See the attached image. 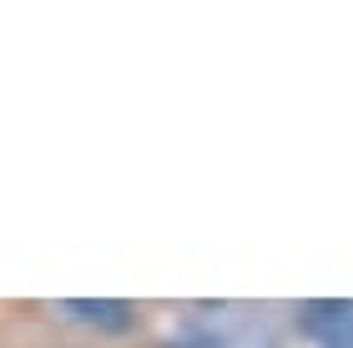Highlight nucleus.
Listing matches in <instances>:
<instances>
[{
    "mask_svg": "<svg viewBox=\"0 0 353 348\" xmlns=\"http://www.w3.org/2000/svg\"><path fill=\"white\" fill-rule=\"evenodd\" d=\"M66 313L81 318V323H101V328H126L132 323V303H81V298H71Z\"/></svg>",
    "mask_w": 353,
    "mask_h": 348,
    "instance_id": "2",
    "label": "nucleus"
},
{
    "mask_svg": "<svg viewBox=\"0 0 353 348\" xmlns=\"http://www.w3.org/2000/svg\"><path fill=\"white\" fill-rule=\"evenodd\" d=\"M298 328L318 348H353V298H318V303H303Z\"/></svg>",
    "mask_w": 353,
    "mask_h": 348,
    "instance_id": "1",
    "label": "nucleus"
}]
</instances>
